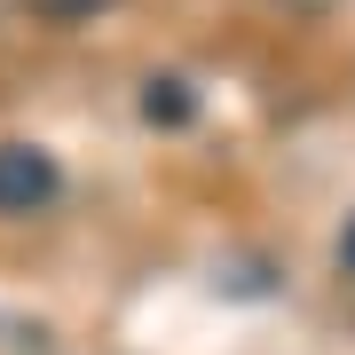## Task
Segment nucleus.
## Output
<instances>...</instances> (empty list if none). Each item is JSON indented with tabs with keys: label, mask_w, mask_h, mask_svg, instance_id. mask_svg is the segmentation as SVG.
<instances>
[{
	"label": "nucleus",
	"mask_w": 355,
	"mask_h": 355,
	"mask_svg": "<svg viewBox=\"0 0 355 355\" xmlns=\"http://www.w3.org/2000/svg\"><path fill=\"white\" fill-rule=\"evenodd\" d=\"M55 198H64L55 150H40V142H0V214L24 221V214H48Z\"/></svg>",
	"instance_id": "nucleus-1"
},
{
	"label": "nucleus",
	"mask_w": 355,
	"mask_h": 355,
	"mask_svg": "<svg viewBox=\"0 0 355 355\" xmlns=\"http://www.w3.org/2000/svg\"><path fill=\"white\" fill-rule=\"evenodd\" d=\"M40 16H48V24H95V16H111L119 0H32Z\"/></svg>",
	"instance_id": "nucleus-2"
},
{
	"label": "nucleus",
	"mask_w": 355,
	"mask_h": 355,
	"mask_svg": "<svg viewBox=\"0 0 355 355\" xmlns=\"http://www.w3.org/2000/svg\"><path fill=\"white\" fill-rule=\"evenodd\" d=\"M331 253H340V277H355V214L340 221V245H331Z\"/></svg>",
	"instance_id": "nucleus-3"
}]
</instances>
